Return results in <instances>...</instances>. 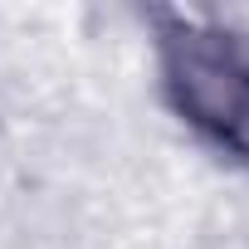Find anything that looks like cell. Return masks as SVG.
<instances>
[{
    "instance_id": "obj_1",
    "label": "cell",
    "mask_w": 249,
    "mask_h": 249,
    "mask_svg": "<svg viewBox=\"0 0 249 249\" xmlns=\"http://www.w3.org/2000/svg\"><path fill=\"white\" fill-rule=\"evenodd\" d=\"M147 20L176 117L249 166V30L196 10H152Z\"/></svg>"
}]
</instances>
